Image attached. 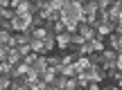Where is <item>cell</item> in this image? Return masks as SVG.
<instances>
[{
  "label": "cell",
  "instance_id": "4fadbf2b",
  "mask_svg": "<svg viewBox=\"0 0 122 90\" xmlns=\"http://www.w3.org/2000/svg\"><path fill=\"white\" fill-rule=\"evenodd\" d=\"M36 59H39V54H34V52H32L30 56H25V59H23V63H27V65H30V68H32V65H34V61H36Z\"/></svg>",
  "mask_w": 122,
  "mask_h": 90
},
{
  "label": "cell",
  "instance_id": "ba28073f",
  "mask_svg": "<svg viewBox=\"0 0 122 90\" xmlns=\"http://www.w3.org/2000/svg\"><path fill=\"white\" fill-rule=\"evenodd\" d=\"M115 61H118V54H115L113 50L106 47V50L102 52V65H104V63H115Z\"/></svg>",
  "mask_w": 122,
  "mask_h": 90
},
{
  "label": "cell",
  "instance_id": "9a60e30c",
  "mask_svg": "<svg viewBox=\"0 0 122 90\" xmlns=\"http://www.w3.org/2000/svg\"><path fill=\"white\" fill-rule=\"evenodd\" d=\"M115 34H120V36H122V20L118 23V25H115Z\"/></svg>",
  "mask_w": 122,
  "mask_h": 90
},
{
  "label": "cell",
  "instance_id": "e0dca14e",
  "mask_svg": "<svg viewBox=\"0 0 122 90\" xmlns=\"http://www.w3.org/2000/svg\"><path fill=\"white\" fill-rule=\"evenodd\" d=\"M18 90H32V88L30 86H23V88H18Z\"/></svg>",
  "mask_w": 122,
  "mask_h": 90
},
{
  "label": "cell",
  "instance_id": "9c48e42d",
  "mask_svg": "<svg viewBox=\"0 0 122 90\" xmlns=\"http://www.w3.org/2000/svg\"><path fill=\"white\" fill-rule=\"evenodd\" d=\"M45 18L41 16V14H32V29H34V27H45Z\"/></svg>",
  "mask_w": 122,
  "mask_h": 90
},
{
  "label": "cell",
  "instance_id": "277c9868",
  "mask_svg": "<svg viewBox=\"0 0 122 90\" xmlns=\"http://www.w3.org/2000/svg\"><path fill=\"white\" fill-rule=\"evenodd\" d=\"M70 43H72V38H70V34H68V32H66V34H59V36H57V50L68 52V50H70Z\"/></svg>",
  "mask_w": 122,
  "mask_h": 90
},
{
  "label": "cell",
  "instance_id": "52a82bcc",
  "mask_svg": "<svg viewBox=\"0 0 122 90\" xmlns=\"http://www.w3.org/2000/svg\"><path fill=\"white\" fill-rule=\"evenodd\" d=\"M57 77H59V74L54 72V70H50V68H48V70H45L43 74H41V81H43V83H48V88H50V86H54Z\"/></svg>",
  "mask_w": 122,
  "mask_h": 90
},
{
  "label": "cell",
  "instance_id": "2e32d148",
  "mask_svg": "<svg viewBox=\"0 0 122 90\" xmlns=\"http://www.w3.org/2000/svg\"><path fill=\"white\" fill-rule=\"evenodd\" d=\"M104 88H106V90H122L120 86H104Z\"/></svg>",
  "mask_w": 122,
  "mask_h": 90
},
{
  "label": "cell",
  "instance_id": "3957f363",
  "mask_svg": "<svg viewBox=\"0 0 122 90\" xmlns=\"http://www.w3.org/2000/svg\"><path fill=\"white\" fill-rule=\"evenodd\" d=\"M106 43H109V50H113L115 54L122 52V36L120 34H111L109 38H106Z\"/></svg>",
  "mask_w": 122,
  "mask_h": 90
},
{
  "label": "cell",
  "instance_id": "8fae6325",
  "mask_svg": "<svg viewBox=\"0 0 122 90\" xmlns=\"http://www.w3.org/2000/svg\"><path fill=\"white\" fill-rule=\"evenodd\" d=\"M91 54H93V45H91V41H86L79 47V56H91Z\"/></svg>",
  "mask_w": 122,
  "mask_h": 90
},
{
  "label": "cell",
  "instance_id": "5b68a950",
  "mask_svg": "<svg viewBox=\"0 0 122 90\" xmlns=\"http://www.w3.org/2000/svg\"><path fill=\"white\" fill-rule=\"evenodd\" d=\"M91 45H93V52H97V54H102V52L109 47V43H106V38H100V36H95V38L91 41Z\"/></svg>",
  "mask_w": 122,
  "mask_h": 90
},
{
  "label": "cell",
  "instance_id": "d6986e66",
  "mask_svg": "<svg viewBox=\"0 0 122 90\" xmlns=\"http://www.w3.org/2000/svg\"><path fill=\"white\" fill-rule=\"evenodd\" d=\"M48 90H50V88H48Z\"/></svg>",
  "mask_w": 122,
  "mask_h": 90
},
{
  "label": "cell",
  "instance_id": "5bb4252c",
  "mask_svg": "<svg viewBox=\"0 0 122 90\" xmlns=\"http://www.w3.org/2000/svg\"><path fill=\"white\" fill-rule=\"evenodd\" d=\"M86 90H104V88H102V83H91Z\"/></svg>",
  "mask_w": 122,
  "mask_h": 90
},
{
  "label": "cell",
  "instance_id": "6da1fadb",
  "mask_svg": "<svg viewBox=\"0 0 122 90\" xmlns=\"http://www.w3.org/2000/svg\"><path fill=\"white\" fill-rule=\"evenodd\" d=\"M81 18V7L79 0H63V9H61V20L68 27V34H77V25Z\"/></svg>",
  "mask_w": 122,
  "mask_h": 90
},
{
  "label": "cell",
  "instance_id": "8992f818",
  "mask_svg": "<svg viewBox=\"0 0 122 90\" xmlns=\"http://www.w3.org/2000/svg\"><path fill=\"white\" fill-rule=\"evenodd\" d=\"M32 70L39 74H43L45 70H48V56H39V59L34 61V65H32Z\"/></svg>",
  "mask_w": 122,
  "mask_h": 90
},
{
  "label": "cell",
  "instance_id": "ac0fdd59",
  "mask_svg": "<svg viewBox=\"0 0 122 90\" xmlns=\"http://www.w3.org/2000/svg\"><path fill=\"white\" fill-rule=\"evenodd\" d=\"M0 90H5V86H2V83H0Z\"/></svg>",
  "mask_w": 122,
  "mask_h": 90
},
{
  "label": "cell",
  "instance_id": "30bf717a",
  "mask_svg": "<svg viewBox=\"0 0 122 90\" xmlns=\"http://www.w3.org/2000/svg\"><path fill=\"white\" fill-rule=\"evenodd\" d=\"M11 38H14V34H11L9 29H0V45H5V47H7Z\"/></svg>",
  "mask_w": 122,
  "mask_h": 90
},
{
  "label": "cell",
  "instance_id": "7a4b0ae2",
  "mask_svg": "<svg viewBox=\"0 0 122 90\" xmlns=\"http://www.w3.org/2000/svg\"><path fill=\"white\" fill-rule=\"evenodd\" d=\"M77 34H81L86 41H93L97 36V32H95V25H86V23H79L77 25Z\"/></svg>",
  "mask_w": 122,
  "mask_h": 90
},
{
  "label": "cell",
  "instance_id": "7c38bea8",
  "mask_svg": "<svg viewBox=\"0 0 122 90\" xmlns=\"http://www.w3.org/2000/svg\"><path fill=\"white\" fill-rule=\"evenodd\" d=\"M16 50L20 52V56H23V59H25V56H30V54H32V47H30V45H20V47H16Z\"/></svg>",
  "mask_w": 122,
  "mask_h": 90
}]
</instances>
